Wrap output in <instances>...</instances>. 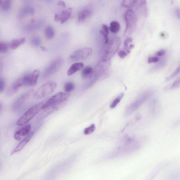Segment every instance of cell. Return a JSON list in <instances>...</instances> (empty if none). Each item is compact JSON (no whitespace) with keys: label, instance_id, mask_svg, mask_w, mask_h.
Wrapping results in <instances>:
<instances>
[{"label":"cell","instance_id":"14","mask_svg":"<svg viewBox=\"0 0 180 180\" xmlns=\"http://www.w3.org/2000/svg\"><path fill=\"white\" fill-rule=\"evenodd\" d=\"M34 135L33 132H31L27 135L23 140L20 142L15 148L11 152V155H13L17 152L21 151L26 145L29 143Z\"/></svg>","mask_w":180,"mask_h":180},{"label":"cell","instance_id":"34","mask_svg":"<svg viewBox=\"0 0 180 180\" xmlns=\"http://www.w3.org/2000/svg\"><path fill=\"white\" fill-rule=\"evenodd\" d=\"M131 50V49L129 47V46L127 48H124L123 50H120L118 52V54L119 56L122 59L126 57L130 53Z\"/></svg>","mask_w":180,"mask_h":180},{"label":"cell","instance_id":"29","mask_svg":"<svg viewBox=\"0 0 180 180\" xmlns=\"http://www.w3.org/2000/svg\"><path fill=\"white\" fill-rule=\"evenodd\" d=\"M12 0H3L1 3L2 9L4 11H9L11 7Z\"/></svg>","mask_w":180,"mask_h":180},{"label":"cell","instance_id":"30","mask_svg":"<svg viewBox=\"0 0 180 180\" xmlns=\"http://www.w3.org/2000/svg\"><path fill=\"white\" fill-rule=\"evenodd\" d=\"M137 0H123L122 5L124 8H130L134 6Z\"/></svg>","mask_w":180,"mask_h":180},{"label":"cell","instance_id":"38","mask_svg":"<svg viewBox=\"0 0 180 180\" xmlns=\"http://www.w3.org/2000/svg\"><path fill=\"white\" fill-rule=\"evenodd\" d=\"M180 72V66L176 69V70L173 72V73L171 74L170 76L167 77L166 80L169 81L172 79L174 77L176 76Z\"/></svg>","mask_w":180,"mask_h":180},{"label":"cell","instance_id":"45","mask_svg":"<svg viewBox=\"0 0 180 180\" xmlns=\"http://www.w3.org/2000/svg\"><path fill=\"white\" fill-rule=\"evenodd\" d=\"M58 5L60 6L65 7L66 6V4L65 2H64L62 1H60L58 2Z\"/></svg>","mask_w":180,"mask_h":180},{"label":"cell","instance_id":"21","mask_svg":"<svg viewBox=\"0 0 180 180\" xmlns=\"http://www.w3.org/2000/svg\"><path fill=\"white\" fill-rule=\"evenodd\" d=\"M34 13V8L30 6H26L23 8L20 12L19 17H24L28 15H33Z\"/></svg>","mask_w":180,"mask_h":180},{"label":"cell","instance_id":"18","mask_svg":"<svg viewBox=\"0 0 180 180\" xmlns=\"http://www.w3.org/2000/svg\"><path fill=\"white\" fill-rule=\"evenodd\" d=\"M25 42V39L24 38H21L13 40L11 41L9 44L8 46L9 48L12 50H15V49L19 48Z\"/></svg>","mask_w":180,"mask_h":180},{"label":"cell","instance_id":"4","mask_svg":"<svg viewBox=\"0 0 180 180\" xmlns=\"http://www.w3.org/2000/svg\"><path fill=\"white\" fill-rule=\"evenodd\" d=\"M44 104V103L41 102L31 107L19 119L17 124L19 126H22L27 124L42 109Z\"/></svg>","mask_w":180,"mask_h":180},{"label":"cell","instance_id":"33","mask_svg":"<svg viewBox=\"0 0 180 180\" xmlns=\"http://www.w3.org/2000/svg\"><path fill=\"white\" fill-rule=\"evenodd\" d=\"M41 40L39 36H34L31 40L30 43L32 45L38 47L41 44Z\"/></svg>","mask_w":180,"mask_h":180},{"label":"cell","instance_id":"28","mask_svg":"<svg viewBox=\"0 0 180 180\" xmlns=\"http://www.w3.org/2000/svg\"><path fill=\"white\" fill-rule=\"evenodd\" d=\"M167 178L170 180L177 179L180 178V169L171 171L168 175Z\"/></svg>","mask_w":180,"mask_h":180},{"label":"cell","instance_id":"9","mask_svg":"<svg viewBox=\"0 0 180 180\" xmlns=\"http://www.w3.org/2000/svg\"><path fill=\"white\" fill-rule=\"evenodd\" d=\"M63 63L64 60L62 58H57L53 61L45 69L43 78H47L56 74L61 68Z\"/></svg>","mask_w":180,"mask_h":180},{"label":"cell","instance_id":"2","mask_svg":"<svg viewBox=\"0 0 180 180\" xmlns=\"http://www.w3.org/2000/svg\"><path fill=\"white\" fill-rule=\"evenodd\" d=\"M111 61H103L101 59L97 63L89 77L90 81L95 83L100 77L105 75L108 73L111 66Z\"/></svg>","mask_w":180,"mask_h":180},{"label":"cell","instance_id":"23","mask_svg":"<svg viewBox=\"0 0 180 180\" xmlns=\"http://www.w3.org/2000/svg\"><path fill=\"white\" fill-rule=\"evenodd\" d=\"M42 27V24L39 22L32 21L29 25L27 30L29 31H34L39 29Z\"/></svg>","mask_w":180,"mask_h":180},{"label":"cell","instance_id":"35","mask_svg":"<svg viewBox=\"0 0 180 180\" xmlns=\"http://www.w3.org/2000/svg\"><path fill=\"white\" fill-rule=\"evenodd\" d=\"M9 48L8 44L4 42H0V52L2 53H5L8 51Z\"/></svg>","mask_w":180,"mask_h":180},{"label":"cell","instance_id":"15","mask_svg":"<svg viewBox=\"0 0 180 180\" xmlns=\"http://www.w3.org/2000/svg\"><path fill=\"white\" fill-rule=\"evenodd\" d=\"M31 128V126L30 124L22 128L15 133L14 138L16 140H21L23 136L28 135L30 133Z\"/></svg>","mask_w":180,"mask_h":180},{"label":"cell","instance_id":"47","mask_svg":"<svg viewBox=\"0 0 180 180\" xmlns=\"http://www.w3.org/2000/svg\"><path fill=\"white\" fill-rule=\"evenodd\" d=\"M41 48L43 51H45L46 50V49L44 47H42H42H41Z\"/></svg>","mask_w":180,"mask_h":180},{"label":"cell","instance_id":"7","mask_svg":"<svg viewBox=\"0 0 180 180\" xmlns=\"http://www.w3.org/2000/svg\"><path fill=\"white\" fill-rule=\"evenodd\" d=\"M93 53V49L91 48L85 47L78 49L71 55L69 60L71 62L86 60L91 57Z\"/></svg>","mask_w":180,"mask_h":180},{"label":"cell","instance_id":"39","mask_svg":"<svg viewBox=\"0 0 180 180\" xmlns=\"http://www.w3.org/2000/svg\"><path fill=\"white\" fill-rule=\"evenodd\" d=\"M165 165L164 164H162L156 167V169L153 172L154 176H155L156 175H157V174L161 171L162 169H163L164 167H165Z\"/></svg>","mask_w":180,"mask_h":180},{"label":"cell","instance_id":"6","mask_svg":"<svg viewBox=\"0 0 180 180\" xmlns=\"http://www.w3.org/2000/svg\"><path fill=\"white\" fill-rule=\"evenodd\" d=\"M69 99H66L52 104L43 109V111L37 116L36 121L39 122L43 120L52 113L62 109L66 105Z\"/></svg>","mask_w":180,"mask_h":180},{"label":"cell","instance_id":"44","mask_svg":"<svg viewBox=\"0 0 180 180\" xmlns=\"http://www.w3.org/2000/svg\"><path fill=\"white\" fill-rule=\"evenodd\" d=\"M175 15L177 18L178 19H180V8H177L175 10Z\"/></svg>","mask_w":180,"mask_h":180},{"label":"cell","instance_id":"20","mask_svg":"<svg viewBox=\"0 0 180 180\" xmlns=\"http://www.w3.org/2000/svg\"><path fill=\"white\" fill-rule=\"evenodd\" d=\"M40 74V71L38 70H36L30 73L29 86H34L36 85Z\"/></svg>","mask_w":180,"mask_h":180},{"label":"cell","instance_id":"32","mask_svg":"<svg viewBox=\"0 0 180 180\" xmlns=\"http://www.w3.org/2000/svg\"><path fill=\"white\" fill-rule=\"evenodd\" d=\"M75 88V86L73 83L68 82L65 84L64 89L66 93H68L74 91Z\"/></svg>","mask_w":180,"mask_h":180},{"label":"cell","instance_id":"17","mask_svg":"<svg viewBox=\"0 0 180 180\" xmlns=\"http://www.w3.org/2000/svg\"><path fill=\"white\" fill-rule=\"evenodd\" d=\"M84 67L83 64L82 62H76L72 64L68 69L67 74L71 76L82 69Z\"/></svg>","mask_w":180,"mask_h":180},{"label":"cell","instance_id":"12","mask_svg":"<svg viewBox=\"0 0 180 180\" xmlns=\"http://www.w3.org/2000/svg\"><path fill=\"white\" fill-rule=\"evenodd\" d=\"M72 12V8H69L63 11L60 14H56L54 16V21L57 22L60 21L61 24H63L68 21L71 18Z\"/></svg>","mask_w":180,"mask_h":180},{"label":"cell","instance_id":"41","mask_svg":"<svg viewBox=\"0 0 180 180\" xmlns=\"http://www.w3.org/2000/svg\"><path fill=\"white\" fill-rule=\"evenodd\" d=\"M5 86V81L3 79L1 78L0 79V92L1 93L4 91Z\"/></svg>","mask_w":180,"mask_h":180},{"label":"cell","instance_id":"43","mask_svg":"<svg viewBox=\"0 0 180 180\" xmlns=\"http://www.w3.org/2000/svg\"><path fill=\"white\" fill-rule=\"evenodd\" d=\"M165 53H166V52H165V50L164 49H162V50H160L156 52V55L158 56H164Z\"/></svg>","mask_w":180,"mask_h":180},{"label":"cell","instance_id":"25","mask_svg":"<svg viewBox=\"0 0 180 180\" xmlns=\"http://www.w3.org/2000/svg\"><path fill=\"white\" fill-rule=\"evenodd\" d=\"M45 34L46 39L49 40L53 39L55 34L54 28L50 25L47 26L45 29Z\"/></svg>","mask_w":180,"mask_h":180},{"label":"cell","instance_id":"10","mask_svg":"<svg viewBox=\"0 0 180 180\" xmlns=\"http://www.w3.org/2000/svg\"><path fill=\"white\" fill-rule=\"evenodd\" d=\"M70 95L68 93L59 92L55 94L49 99L44 103L42 109L51 104L59 102L66 99H69Z\"/></svg>","mask_w":180,"mask_h":180},{"label":"cell","instance_id":"13","mask_svg":"<svg viewBox=\"0 0 180 180\" xmlns=\"http://www.w3.org/2000/svg\"><path fill=\"white\" fill-rule=\"evenodd\" d=\"M23 86L22 77L20 78L15 81L8 89L6 93L7 95L10 97L15 94Z\"/></svg>","mask_w":180,"mask_h":180},{"label":"cell","instance_id":"49","mask_svg":"<svg viewBox=\"0 0 180 180\" xmlns=\"http://www.w3.org/2000/svg\"><path fill=\"white\" fill-rule=\"evenodd\" d=\"M12 1H13V0H12Z\"/></svg>","mask_w":180,"mask_h":180},{"label":"cell","instance_id":"22","mask_svg":"<svg viewBox=\"0 0 180 180\" xmlns=\"http://www.w3.org/2000/svg\"><path fill=\"white\" fill-rule=\"evenodd\" d=\"M109 28L108 26L105 24L102 25L100 30V33L104 38V43L106 44L109 41Z\"/></svg>","mask_w":180,"mask_h":180},{"label":"cell","instance_id":"48","mask_svg":"<svg viewBox=\"0 0 180 180\" xmlns=\"http://www.w3.org/2000/svg\"><path fill=\"white\" fill-rule=\"evenodd\" d=\"M47 1H51V0H47Z\"/></svg>","mask_w":180,"mask_h":180},{"label":"cell","instance_id":"3","mask_svg":"<svg viewBox=\"0 0 180 180\" xmlns=\"http://www.w3.org/2000/svg\"><path fill=\"white\" fill-rule=\"evenodd\" d=\"M124 18L126 22V29L124 33L125 37H129L135 30L137 18L132 9H128L125 13Z\"/></svg>","mask_w":180,"mask_h":180},{"label":"cell","instance_id":"31","mask_svg":"<svg viewBox=\"0 0 180 180\" xmlns=\"http://www.w3.org/2000/svg\"><path fill=\"white\" fill-rule=\"evenodd\" d=\"M124 93H121L113 101L112 103L110 105V107L111 109H114L117 106L119 103L124 96Z\"/></svg>","mask_w":180,"mask_h":180},{"label":"cell","instance_id":"27","mask_svg":"<svg viewBox=\"0 0 180 180\" xmlns=\"http://www.w3.org/2000/svg\"><path fill=\"white\" fill-rule=\"evenodd\" d=\"M92 68L90 66H87L82 70L81 72V77L83 79L89 77L93 72Z\"/></svg>","mask_w":180,"mask_h":180},{"label":"cell","instance_id":"37","mask_svg":"<svg viewBox=\"0 0 180 180\" xmlns=\"http://www.w3.org/2000/svg\"><path fill=\"white\" fill-rule=\"evenodd\" d=\"M159 60L160 59L158 57L151 56L148 58L147 62L149 63H156L158 62Z\"/></svg>","mask_w":180,"mask_h":180},{"label":"cell","instance_id":"19","mask_svg":"<svg viewBox=\"0 0 180 180\" xmlns=\"http://www.w3.org/2000/svg\"><path fill=\"white\" fill-rule=\"evenodd\" d=\"M91 14V11L87 8H85L81 10L77 16V19L79 22L85 21Z\"/></svg>","mask_w":180,"mask_h":180},{"label":"cell","instance_id":"1","mask_svg":"<svg viewBox=\"0 0 180 180\" xmlns=\"http://www.w3.org/2000/svg\"><path fill=\"white\" fill-rule=\"evenodd\" d=\"M121 40L118 36L113 37L107 43L101 59L111 60L119 50L121 44Z\"/></svg>","mask_w":180,"mask_h":180},{"label":"cell","instance_id":"46","mask_svg":"<svg viewBox=\"0 0 180 180\" xmlns=\"http://www.w3.org/2000/svg\"><path fill=\"white\" fill-rule=\"evenodd\" d=\"M174 127H177L180 126V119L177 120L175 123L173 124Z\"/></svg>","mask_w":180,"mask_h":180},{"label":"cell","instance_id":"11","mask_svg":"<svg viewBox=\"0 0 180 180\" xmlns=\"http://www.w3.org/2000/svg\"><path fill=\"white\" fill-rule=\"evenodd\" d=\"M33 92V90H30L20 96L19 97L17 98L13 105L12 109L13 112H17L21 108L23 104L28 99Z\"/></svg>","mask_w":180,"mask_h":180},{"label":"cell","instance_id":"8","mask_svg":"<svg viewBox=\"0 0 180 180\" xmlns=\"http://www.w3.org/2000/svg\"><path fill=\"white\" fill-rule=\"evenodd\" d=\"M152 94L153 92L151 91H149L145 92L138 99L128 107L125 112V115L128 116L135 111L149 99Z\"/></svg>","mask_w":180,"mask_h":180},{"label":"cell","instance_id":"26","mask_svg":"<svg viewBox=\"0 0 180 180\" xmlns=\"http://www.w3.org/2000/svg\"><path fill=\"white\" fill-rule=\"evenodd\" d=\"M167 62V59L166 58H164L158 62L151 69V71H156L160 69L166 65Z\"/></svg>","mask_w":180,"mask_h":180},{"label":"cell","instance_id":"42","mask_svg":"<svg viewBox=\"0 0 180 180\" xmlns=\"http://www.w3.org/2000/svg\"><path fill=\"white\" fill-rule=\"evenodd\" d=\"M133 41V39L131 37H127L124 42V48H126L129 46V43Z\"/></svg>","mask_w":180,"mask_h":180},{"label":"cell","instance_id":"5","mask_svg":"<svg viewBox=\"0 0 180 180\" xmlns=\"http://www.w3.org/2000/svg\"><path fill=\"white\" fill-rule=\"evenodd\" d=\"M57 84L53 81H50L43 84L34 92V97L39 99L45 98L53 93L57 88Z\"/></svg>","mask_w":180,"mask_h":180},{"label":"cell","instance_id":"36","mask_svg":"<svg viewBox=\"0 0 180 180\" xmlns=\"http://www.w3.org/2000/svg\"><path fill=\"white\" fill-rule=\"evenodd\" d=\"M95 126L94 124H93L89 127L86 128L84 130V133L85 135H89L93 132L95 130Z\"/></svg>","mask_w":180,"mask_h":180},{"label":"cell","instance_id":"16","mask_svg":"<svg viewBox=\"0 0 180 180\" xmlns=\"http://www.w3.org/2000/svg\"><path fill=\"white\" fill-rule=\"evenodd\" d=\"M135 4L137 7L143 12L144 16L147 17L149 14V11L147 8V0H137Z\"/></svg>","mask_w":180,"mask_h":180},{"label":"cell","instance_id":"40","mask_svg":"<svg viewBox=\"0 0 180 180\" xmlns=\"http://www.w3.org/2000/svg\"><path fill=\"white\" fill-rule=\"evenodd\" d=\"M180 87V77L179 79L176 80L171 86V89H176Z\"/></svg>","mask_w":180,"mask_h":180},{"label":"cell","instance_id":"24","mask_svg":"<svg viewBox=\"0 0 180 180\" xmlns=\"http://www.w3.org/2000/svg\"><path fill=\"white\" fill-rule=\"evenodd\" d=\"M120 29V25L119 22L113 21L110 23L109 30L113 34H117L119 31Z\"/></svg>","mask_w":180,"mask_h":180}]
</instances>
